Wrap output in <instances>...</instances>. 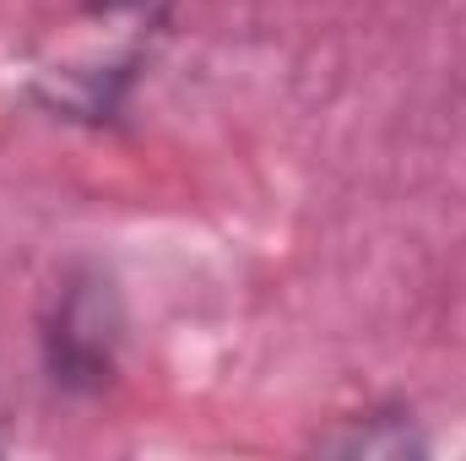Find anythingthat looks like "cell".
I'll list each match as a JSON object with an SVG mask.
<instances>
[{
	"label": "cell",
	"mask_w": 466,
	"mask_h": 461,
	"mask_svg": "<svg viewBox=\"0 0 466 461\" xmlns=\"http://www.w3.org/2000/svg\"><path fill=\"white\" fill-rule=\"evenodd\" d=\"M98 11H141V5H152V0H93Z\"/></svg>",
	"instance_id": "obj_1"
}]
</instances>
